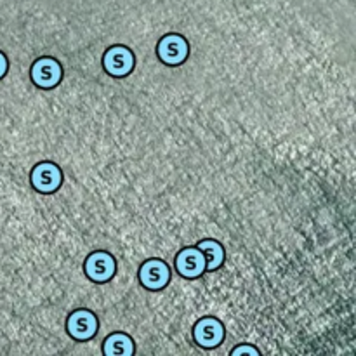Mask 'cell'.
Wrapping results in <instances>:
<instances>
[{
  "label": "cell",
  "instance_id": "cell-1",
  "mask_svg": "<svg viewBox=\"0 0 356 356\" xmlns=\"http://www.w3.org/2000/svg\"><path fill=\"white\" fill-rule=\"evenodd\" d=\"M156 54L162 59V63L170 66L181 65L186 61L188 54H190V45H188L186 38L179 33H169L165 37L160 38L159 47H156Z\"/></svg>",
  "mask_w": 356,
  "mask_h": 356
},
{
  "label": "cell",
  "instance_id": "cell-2",
  "mask_svg": "<svg viewBox=\"0 0 356 356\" xmlns=\"http://www.w3.org/2000/svg\"><path fill=\"white\" fill-rule=\"evenodd\" d=\"M134 52L125 45H113L103 56V66L111 76H125L134 70Z\"/></svg>",
  "mask_w": 356,
  "mask_h": 356
},
{
  "label": "cell",
  "instance_id": "cell-3",
  "mask_svg": "<svg viewBox=\"0 0 356 356\" xmlns=\"http://www.w3.org/2000/svg\"><path fill=\"white\" fill-rule=\"evenodd\" d=\"M117 271V263L115 257L110 252L104 250H97L92 252L86 261V275L96 284H104V282L111 280Z\"/></svg>",
  "mask_w": 356,
  "mask_h": 356
},
{
  "label": "cell",
  "instance_id": "cell-4",
  "mask_svg": "<svg viewBox=\"0 0 356 356\" xmlns=\"http://www.w3.org/2000/svg\"><path fill=\"white\" fill-rule=\"evenodd\" d=\"M63 183V172L56 163L42 162L31 170V184L40 193H54Z\"/></svg>",
  "mask_w": 356,
  "mask_h": 356
},
{
  "label": "cell",
  "instance_id": "cell-5",
  "mask_svg": "<svg viewBox=\"0 0 356 356\" xmlns=\"http://www.w3.org/2000/svg\"><path fill=\"white\" fill-rule=\"evenodd\" d=\"M193 337L198 346L212 350V348H218L225 339V327L218 318L207 316L195 323Z\"/></svg>",
  "mask_w": 356,
  "mask_h": 356
},
{
  "label": "cell",
  "instance_id": "cell-6",
  "mask_svg": "<svg viewBox=\"0 0 356 356\" xmlns=\"http://www.w3.org/2000/svg\"><path fill=\"white\" fill-rule=\"evenodd\" d=\"M170 280V270L163 261L148 259L139 268V282L148 291H160Z\"/></svg>",
  "mask_w": 356,
  "mask_h": 356
},
{
  "label": "cell",
  "instance_id": "cell-7",
  "mask_svg": "<svg viewBox=\"0 0 356 356\" xmlns=\"http://www.w3.org/2000/svg\"><path fill=\"white\" fill-rule=\"evenodd\" d=\"M63 68L54 58H40L31 66V80L42 89H51L61 82Z\"/></svg>",
  "mask_w": 356,
  "mask_h": 356
},
{
  "label": "cell",
  "instance_id": "cell-8",
  "mask_svg": "<svg viewBox=\"0 0 356 356\" xmlns=\"http://www.w3.org/2000/svg\"><path fill=\"white\" fill-rule=\"evenodd\" d=\"M66 330L75 341H87L96 336L97 318L89 309H76L68 316Z\"/></svg>",
  "mask_w": 356,
  "mask_h": 356
},
{
  "label": "cell",
  "instance_id": "cell-9",
  "mask_svg": "<svg viewBox=\"0 0 356 356\" xmlns=\"http://www.w3.org/2000/svg\"><path fill=\"white\" fill-rule=\"evenodd\" d=\"M207 268V259L198 247H186L176 256V270L184 278H198Z\"/></svg>",
  "mask_w": 356,
  "mask_h": 356
},
{
  "label": "cell",
  "instance_id": "cell-10",
  "mask_svg": "<svg viewBox=\"0 0 356 356\" xmlns=\"http://www.w3.org/2000/svg\"><path fill=\"white\" fill-rule=\"evenodd\" d=\"M134 343L131 337L124 332H115L108 336L103 344V353L108 356H131L134 355Z\"/></svg>",
  "mask_w": 356,
  "mask_h": 356
},
{
  "label": "cell",
  "instance_id": "cell-11",
  "mask_svg": "<svg viewBox=\"0 0 356 356\" xmlns=\"http://www.w3.org/2000/svg\"><path fill=\"white\" fill-rule=\"evenodd\" d=\"M198 249L209 256V263L205 270H218L222 264V261H225V249H222L221 243L216 242V240H200Z\"/></svg>",
  "mask_w": 356,
  "mask_h": 356
},
{
  "label": "cell",
  "instance_id": "cell-12",
  "mask_svg": "<svg viewBox=\"0 0 356 356\" xmlns=\"http://www.w3.org/2000/svg\"><path fill=\"white\" fill-rule=\"evenodd\" d=\"M232 355L233 356H238V355H259V351H257V348H254V346H249V344H243V346H236L235 350L232 351Z\"/></svg>",
  "mask_w": 356,
  "mask_h": 356
},
{
  "label": "cell",
  "instance_id": "cell-13",
  "mask_svg": "<svg viewBox=\"0 0 356 356\" xmlns=\"http://www.w3.org/2000/svg\"><path fill=\"white\" fill-rule=\"evenodd\" d=\"M7 68H9V63H7V58L3 52H0V79L7 73Z\"/></svg>",
  "mask_w": 356,
  "mask_h": 356
}]
</instances>
